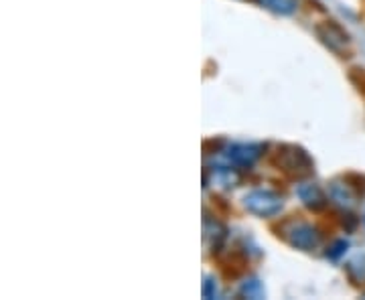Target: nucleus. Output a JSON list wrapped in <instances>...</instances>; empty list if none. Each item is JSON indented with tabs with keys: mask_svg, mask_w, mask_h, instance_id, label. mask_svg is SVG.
<instances>
[{
	"mask_svg": "<svg viewBox=\"0 0 365 300\" xmlns=\"http://www.w3.org/2000/svg\"><path fill=\"white\" fill-rule=\"evenodd\" d=\"M244 207L258 217H274L284 207V199L272 189H252L244 195Z\"/></svg>",
	"mask_w": 365,
	"mask_h": 300,
	"instance_id": "f257e3e1",
	"label": "nucleus"
},
{
	"mask_svg": "<svg viewBox=\"0 0 365 300\" xmlns=\"http://www.w3.org/2000/svg\"><path fill=\"white\" fill-rule=\"evenodd\" d=\"M284 237L292 248L300 252H313L321 246V234L319 229L307 222H290L284 225Z\"/></svg>",
	"mask_w": 365,
	"mask_h": 300,
	"instance_id": "f03ea898",
	"label": "nucleus"
},
{
	"mask_svg": "<svg viewBox=\"0 0 365 300\" xmlns=\"http://www.w3.org/2000/svg\"><path fill=\"white\" fill-rule=\"evenodd\" d=\"M262 152H264V146H262V144H232V146H227L223 158H225V162L232 165V167H242V169H246V167H252V165L262 157Z\"/></svg>",
	"mask_w": 365,
	"mask_h": 300,
	"instance_id": "7ed1b4c3",
	"label": "nucleus"
},
{
	"mask_svg": "<svg viewBox=\"0 0 365 300\" xmlns=\"http://www.w3.org/2000/svg\"><path fill=\"white\" fill-rule=\"evenodd\" d=\"M278 162L284 167V170L288 172H309V170L313 169V160L311 157L302 150V148H297V146H287L284 150H282V155L278 157Z\"/></svg>",
	"mask_w": 365,
	"mask_h": 300,
	"instance_id": "20e7f679",
	"label": "nucleus"
},
{
	"mask_svg": "<svg viewBox=\"0 0 365 300\" xmlns=\"http://www.w3.org/2000/svg\"><path fill=\"white\" fill-rule=\"evenodd\" d=\"M319 37L323 39L329 49H333V51H343L345 47H347V43H349V37H347V33L341 29L339 25H333V23H327V25L319 26Z\"/></svg>",
	"mask_w": 365,
	"mask_h": 300,
	"instance_id": "39448f33",
	"label": "nucleus"
},
{
	"mask_svg": "<svg viewBox=\"0 0 365 300\" xmlns=\"http://www.w3.org/2000/svg\"><path fill=\"white\" fill-rule=\"evenodd\" d=\"M297 195L302 201V205L309 209H323L327 205L325 191L314 183H300L297 187Z\"/></svg>",
	"mask_w": 365,
	"mask_h": 300,
	"instance_id": "423d86ee",
	"label": "nucleus"
},
{
	"mask_svg": "<svg viewBox=\"0 0 365 300\" xmlns=\"http://www.w3.org/2000/svg\"><path fill=\"white\" fill-rule=\"evenodd\" d=\"M329 197H331L337 205L347 209L353 207V205L357 203V199H359L357 191H355L349 183H345V181H335V183H331V187H329Z\"/></svg>",
	"mask_w": 365,
	"mask_h": 300,
	"instance_id": "0eeeda50",
	"label": "nucleus"
},
{
	"mask_svg": "<svg viewBox=\"0 0 365 300\" xmlns=\"http://www.w3.org/2000/svg\"><path fill=\"white\" fill-rule=\"evenodd\" d=\"M258 4L266 11H272L282 16H290L299 11V0H258Z\"/></svg>",
	"mask_w": 365,
	"mask_h": 300,
	"instance_id": "6e6552de",
	"label": "nucleus"
},
{
	"mask_svg": "<svg viewBox=\"0 0 365 300\" xmlns=\"http://www.w3.org/2000/svg\"><path fill=\"white\" fill-rule=\"evenodd\" d=\"M347 276L355 284H365V254H359L347 262Z\"/></svg>",
	"mask_w": 365,
	"mask_h": 300,
	"instance_id": "1a4fd4ad",
	"label": "nucleus"
},
{
	"mask_svg": "<svg viewBox=\"0 0 365 300\" xmlns=\"http://www.w3.org/2000/svg\"><path fill=\"white\" fill-rule=\"evenodd\" d=\"M240 296H246V299H264L266 296V290L258 278H250L246 280L242 286H240Z\"/></svg>",
	"mask_w": 365,
	"mask_h": 300,
	"instance_id": "9d476101",
	"label": "nucleus"
},
{
	"mask_svg": "<svg viewBox=\"0 0 365 300\" xmlns=\"http://www.w3.org/2000/svg\"><path fill=\"white\" fill-rule=\"evenodd\" d=\"M347 248H349V242L347 239H335L329 248H327V258L329 260H339L347 254Z\"/></svg>",
	"mask_w": 365,
	"mask_h": 300,
	"instance_id": "9b49d317",
	"label": "nucleus"
},
{
	"mask_svg": "<svg viewBox=\"0 0 365 300\" xmlns=\"http://www.w3.org/2000/svg\"><path fill=\"white\" fill-rule=\"evenodd\" d=\"M201 292H203L205 299H215V296H217V280L207 276L205 282H203V290H201Z\"/></svg>",
	"mask_w": 365,
	"mask_h": 300,
	"instance_id": "f8f14e48",
	"label": "nucleus"
}]
</instances>
